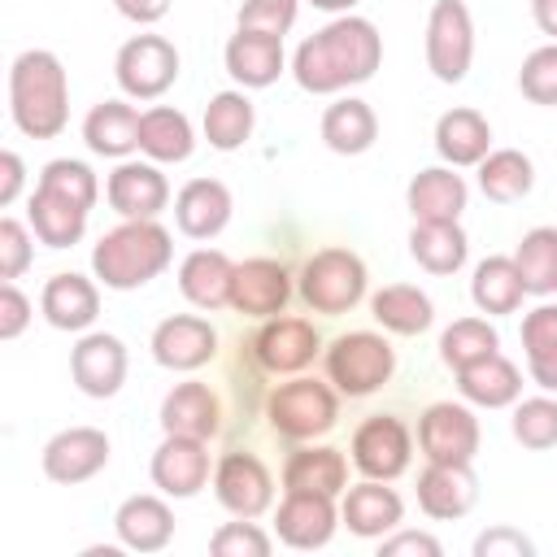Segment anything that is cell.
Wrapping results in <instances>:
<instances>
[{
  "instance_id": "obj_1",
  "label": "cell",
  "mask_w": 557,
  "mask_h": 557,
  "mask_svg": "<svg viewBox=\"0 0 557 557\" xmlns=\"http://www.w3.org/2000/svg\"><path fill=\"white\" fill-rule=\"evenodd\" d=\"M379 61H383V39H379L374 22L344 13L296 48L292 74L305 91L331 96L352 83H366L379 70Z\"/></svg>"
},
{
  "instance_id": "obj_2",
  "label": "cell",
  "mask_w": 557,
  "mask_h": 557,
  "mask_svg": "<svg viewBox=\"0 0 557 557\" xmlns=\"http://www.w3.org/2000/svg\"><path fill=\"white\" fill-rule=\"evenodd\" d=\"M9 109L22 135L52 139L70 117V83L65 65L48 48H26L9 70Z\"/></svg>"
},
{
  "instance_id": "obj_3",
  "label": "cell",
  "mask_w": 557,
  "mask_h": 557,
  "mask_svg": "<svg viewBox=\"0 0 557 557\" xmlns=\"http://www.w3.org/2000/svg\"><path fill=\"white\" fill-rule=\"evenodd\" d=\"M170 257H174V244L157 218H126L122 226L100 235V244L91 248V270L104 287L131 292L152 283L170 265Z\"/></svg>"
},
{
  "instance_id": "obj_4",
  "label": "cell",
  "mask_w": 557,
  "mask_h": 557,
  "mask_svg": "<svg viewBox=\"0 0 557 557\" xmlns=\"http://www.w3.org/2000/svg\"><path fill=\"white\" fill-rule=\"evenodd\" d=\"M396 370V352L374 331H348L326 348V379L344 396H370L379 392Z\"/></svg>"
},
{
  "instance_id": "obj_5",
  "label": "cell",
  "mask_w": 557,
  "mask_h": 557,
  "mask_svg": "<svg viewBox=\"0 0 557 557\" xmlns=\"http://www.w3.org/2000/svg\"><path fill=\"white\" fill-rule=\"evenodd\" d=\"M265 413H270V426L287 440H318L335 426L339 418V396L326 383L318 379H292V383H278L265 400Z\"/></svg>"
},
{
  "instance_id": "obj_6",
  "label": "cell",
  "mask_w": 557,
  "mask_h": 557,
  "mask_svg": "<svg viewBox=\"0 0 557 557\" xmlns=\"http://www.w3.org/2000/svg\"><path fill=\"white\" fill-rule=\"evenodd\" d=\"M300 296L313 313H348L366 296V265L352 248H322L300 270Z\"/></svg>"
},
{
  "instance_id": "obj_7",
  "label": "cell",
  "mask_w": 557,
  "mask_h": 557,
  "mask_svg": "<svg viewBox=\"0 0 557 557\" xmlns=\"http://www.w3.org/2000/svg\"><path fill=\"white\" fill-rule=\"evenodd\" d=\"M474 61V22L461 0H435L426 17V70L440 83H461Z\"/></svg>"
},
{
  "instance_id": "obj_8",
  "label": "cell",
  "mask_w": 557,
  "mask_h": 557,
  "mask_svg": "<svg viewBox=\"0 0 557 557\" xmlns=\"http://www.w3.org/2000/svg\"><path fill=\"white\" fill-rule=\"evenodd\" d=\"M117 87L135 100H157L174 78H178V48L161 35H135L117 48L113 61Z\"/></svg>"
},
{
  "instance_id": "obj_9",
  "label": "cell",
  "mask_w": 557,
  "mask_h": 557,
  "mask_svg": "<svg viewBox=\"0 0 557 557\" xmlns=\"http://www.w3.org/2000/svg\"><path fill=\"white\" fill-rule=\"evenodd\" d=\"M409 457H413V440H409V426L392 413H374L366 418L357 431H352V466L366 474V479H383L392 483L396 474L409 470Z\"/></svg>"
},
{
  "instance_id": "obj_10",
  "label": "cell",
  "mask_w": 557,
  "mask_h": 557,
  "mask_svg": "<svg viewBox=\"0 0 557 557\" xmlns=\"http://www.w3.org/2000/svg\"><path fill=\"white\" fill-rule=\"evenodd\" d=\"M213 492L226 513L235 518H261L274 500V479L257 453H226L213 466Z\"/></svg>"
},
{
  "instance_id": "obj_11",
  "label": "cell",
  "mask_w": 557,
  "mask_h": 557,
  "mask_svg": "<svg viewBox=\"0 0 557 557\" xmlns=\"http://www.w3.org/2000/svg\"><path fill=\"white\" fill-rule=\"evenodd\" d=\"M418 448H422L426 461H474L479 418L466 405L440 400L418 418Z\"/></svg>"
},
{
  "instance_id": "obj_12",
  "label": "cell",
  "mask_w": 557,
  "mask_h": 557,
  "mask_svg": "<svg viewBox=\"0 0 557 557\" xmlns=\"http://www.w3.org/2000/svg\"><path fill=\"white\" fill-rule=\"evenodd\" d=\"M104 466H109V435L96 426H70L44 444V474L52 483H65V487L87 483Z\"/></svg>"
},
{
  "instance_id": "obj_13",
  "label": "cell",
  "mask_w": 557,
  "mask_h": 557,
  "mask_svg": "<svg viewBox=\"0 0 557 557\" xmlns=\"http://www.w3.org/2000/svg\"><path fill=\"white\" fill-rule=\"evenodd\" d=\"M287 296H292V278L270 257L239 261L231 274V309L244 318H278Z\"/></svg>"
},
{
  "instance_id": "obj_14",
  "label": "cell",
  "mask_w": 557,
  "mask_h": 557,
  "mask_svg": "<svg viewBox=\"0 0 557 557\" xmlns=\"http://www.w3.org/2000/svg\"><path fill=\"white\" fill-rule=\"evenodd\" d=\"M70 374H74V387L83 396H96V400L113 396L122 387V379H126V348H122V339L109 335V331L83 335L74 344V352H70Z\"/></svg>"
},
{
  "instance_id": "obj_15",
  "label": "cell",
  "mask_w": 557,
  "mask_h": 557,
  "mask_svg": "<svg viewBox=\"0 0 557 557\" xmlns=\"http://www.w3.org/2000/svg\"><path fill=\"white\" fill-rule=\"evenodd\" d=\"M218 352V331L196 313H174L152 331V357L165 370H200Z\"/></svg>"
},
{
  "instance_id": "obj_16",
  "label": "cell",
  "mask_w": 557,
  "mask_h": 557,
  "mask_svg": "<svg viewBox=\"0 0 557 557\" xmlns=\"http://www.w3.org/2000/svg\"><path fill=\"white\" fill-rule=\"evenodd\" d=\"M474 496L479 479L470 461H426V470L418 474V505L426 518H461L474 509Z\"/></svg>"
},
{
  "instance_id": "obj_17",
  "label": "cell",
  "mask_w": 557,
  "mask_h": 557,
  "mask_svg": "<svg viewBox=\"0 0 557 557\" xmlns=\"http://www.w3.org/2000/svg\"><path fill=\"white\" fill-rule=\"evenodd\" d=\"M335 496L322 492H287L274 513V531L287 548H322L335 535Z\"/></svg>"
},
{
  "instance_id": "obj_18",
  "label": "cell",
  "mask_w": 557,
  "mask_h": 557,
  "mask_svg": "<svg viewBox=\"0 0 557 557\" xmlns=\"http://www.w3.org/2000/svg\"><path fill=\"white\" fill-rule=\"evenodd\" d=\"M152 483L165 496H196L209 483V440L165 435L152 453Z\"/></svg>"
},
{
  "instance_id": "obj_19",
  "label": "cell",
  "mask_w": 557,
  "mask_h": 557,
  "mask_svg": "<svg viewBox=\"0 0 557 557\" xmlns=\"http://www.w3.org/2000/svg\"><path fill=\"white\" fill-rule=\"evenodd\" d=\"M104 196L109 205L122 213V218H157L165 205H170V183L157 165L148 161H122L109 183H104Z\"/></svg>"
},
{
  "instance_id": "obj_20",
  "label": "cell",
  "mask_w": 557,
  "mask_h": 557,
  "mask_svg": "<svg viewBox=\"0 0 557 557\" xmlns=\"http://www.w3.org/2000/svg\"><path fill=\"white\" fill-rule=\"evenodd\" d=\"M339 518H344V527H348L352 535H361V540H383L387 531L400 527L405 505H400V496H396L383 479H366V483H357V487L344 492Z\"/></svg>"
},
{
  "instance_id": "obj_21",
  "label": "cell",
  "mask_w": 557,
  "mask_h": 557,
  "mask_svg": "<svg viewBox=\"0 0 557 557\" xmlns=\"http://www.w3.org/2000/svg\"><path fill=\"white\" fill-rule=\"evenodd\" d=\"M318 357V331L305 318H270L257 331V361L270 374H296Z\"/></svg>"
},
{
  "instance_id": "obj_22",
  "label": "cell",
  "mask_w": 557,
  "mask_h": 557,
  "mask_svg": "<svg viewBox=\"0 0 557 557\" xmlns=\"http://www.w3.org/2000/svg\"><path fill=\"white\" fill-rule=\"evenodd\" d=\"M161 426L165 435H191V440H213L222 426V405L209 392V383H174L170 396L161 400Z\"/></svg>"
},
{
  "instance_id": "obj_23",
  "label": "cell",
  "mask_w": 557,
  "mask_h": 557,
  "mask_svg": "<svg viewBox=\"0 0 557 557\" xmlns=\"http://www.w3.org/2000/svg\"><path fill=\"white\" fill-rule=\"evenodd\" d=\"M231 209H235L231 205V191L218 178H191L174 196V222L191 239H213L231 222Z\"/></svg>"
},
{
  "instance_id": "obj_24",
  "label": "cell",
  "mask_w": 557,
  "mask_h": 557,
  "mask_svg": "<svg viewBox=\"0 0 557 557\" xmlns=\"http://www.w3.org/2000/svg\"><path fill=\"white\" fill-rule=\"evenodd\" d=\"M405 205H409L413 222H457L466 209V178L444 165L418 170L405 187Z\"/></svg>"
},
{
  "instance_id": "obj_25",
  "label": "cell",
  "mask_w": 557,
  "mask_h": 557,
  "mask_svg": "<svg viewBox=\"0 0 557 557\" xmlns=\"http://www.w3.org/2000/svg\"><path fill=\"white\" fill-rule=\"evenodd\" d=\"M39 309L44 318L57 326V331H87L100 313V292L91 278L83 274H52L44 283V296H39Z\"/></svg>"
},
{
  "instance_id": "obj_26",
  "label": "cell",
  "mask_w": 557,
  "mask_h": 557,
  "mask_svg": "<svg viewBox=\"0 0 557 557\" xmlns=\"http://www.w3.org/2000/svg\"><path fill=\"white\" fill-rule=\"evenodd\" d=\"M117 540L135 553H161L174 535V513L161 496H126L113 513Z\"/></svg>"
},
{
  "instance_id": "obj_27",
  "label": "cell",
  "mask_w": 557,
  "mask_h": 557,
  "mask_svg": "<svg viewBox=\"0 0 557 557\" xmlns=\"http://www.w3.org/2000/svg\"><path fill=\"white\" fill-rule=\"evenodd\" d=\"M226 74L244 87H270L283 74V39L257 35V30H235L226 39Z\"/></svg>"
},
{
  "instance_id": "obj_28",
  "label": "cell",
  "mask_w": 557,
  "mask_h": 557,
  "mask_svg": "<svg viewBox=\"0 0 557 557\" xmlns=\"http://www.w3.org/2000/svg\"><path fill=\"white\" fill-rule=\"evenodd\" d=\"M457 387L470 405H483V409H500V405H513L522 396V374L509 357L500 352H487L470 366L457 370Z\"/></svg>"
},
{
  "instance_id": "obj_29",
  "label": "cell",
  "mask_w": 557,
  "mask_h": 557,
  "mask_svg": "<svg viewBox=\"0 0 557 557\" xmlns=\"http://www.w3.org/2000/svg\"><path fill=\"white\" fill-rule=\"evenodd\" d=\"M231 274L235 261L218 248H196L183 265H178V292L196 305V309H222L231 305Z\"/></svg>"
},
{
  "instance_id": "obj_30",
  "label": "cell",
  "mask_w": 557,
  "mask_h": 557,
  "mask_svg": "<svg viewBox=\"0 0 557 557\" xmlns=\"http://www.w3.org/2000/svg\"><path fill=\"white\" fill-rule=\"evenodd\" d=\"M435 152L448 165H479L492 152V126L479 109H448L435 122Z\"/></svg>"
},
{
  "instance_id": "obj_31",
  "label": "cell",
  "mask_w": 557,
  "mask_h": 557,
  "mask_svg": "<svg viewBox=\"0 0 557 557\" xmlns=\"http://www.w3.org/2000/svg\"><path fill=\"white\" fill-rule=\"evenodd\" d=\"M374 139H379V117H374V109L366 100L344 96V100L326 104V113H322V144L331 152L357 157V152L374 148Z\"/></svg>"
},
{
  "instance_id": "obj_32",
  "label": "cell",
  "mask_w": 557,
  "mask_h": 557,
  "mask_svg": "<svg viewBox=\"0 0 557 557\" xmlns=\"http://www.w3.org/2000/svg\"><path fill=\"white\" fill-rule=\"evenodd\" d=\"M348 483V461L339 448L313 444V448H296L283 466V487L287 492H322V496H339Z\"/></svg>"
},
{
  "instance_id": "obj_33",
  "label": "cell",
  "mask_w": 557,
  "mask_h": 557,
  "mask_svg": "<svg viewBox=\"0 0 557 557\" xmlns=\"http://www.w3.org/2000/svg\"><path fill=\"white\" fill-rule=\"evenodd\" d=\"M83 139L100 157H126V152H135L139 148V113H135V104H126V100H100L87 113V122H83Z\"/></svg>"
},
{
  "instance_id": "obj_34",
  "label": "cell",
  "mask_w": 557,
  "mask_h": 557,
  "mask_svg": "<svg viewBox=\"0 0 557 557\" xmlns=\"http://www.w3.org/2000/svg\"><path fill=\"white\" fill-rule=\"evenodd\" d=\"M409 252L426 274H457L466 265V231L457 222H413Z\"/></svg>"
},
{
  "instance_id": "obj_35",
  "label": "cell",
  "mask_w": 557,
  "mask_h": 557,
  "mask_svg": "<svg viewBox=\"0 0 557 557\" xmlns=\"http://www.w3.org/2000/svg\"><path fill=\"white\" fill-rule=\"evenodd\" d=\"M370 313H374V322H379L383 331H392V335H422V331L435 322L431 296L418 292L413 283H392V287L374 292Z\"/></svg>"
},
{
  "instance_id": "obj_36",
  "label": "cell",
  "mask_w": 557,
  "mask_h": 557,
  "mask_svg": "<svg viewBox=\"0 0 557 557\" xmlns=\"http://www.w3.org/2000/svg\"><path fill=\"white\" fill-rule=\"evenodd\" d=\"M30 226L39 235V244L70 248L87 231V209L65 200V196H57V191H48V187H35V196H30Z\"/></svg>"
},
{
  "instance_id": "obj_37",
  "label": "cell",
  "mask_w": 557,
  "mask_h": 557,
  "mask_svg": "<svg viewBox=\"0 0 557 557\" xmlns=\"http://www.w3.org/2000/svg\"><path fill=\"white\" fill-rule=\"evenodd\" d=\"M191 148H196V135L178 109L157 104L139 113V152H148L152 161H187Z\"/></svg>"
},
{
  "instance_id": "obj_38",
  "label": "cell",
  "mask_w": 557,
  "mask_h": 557,
  "mask_svg": "<svg viewBox=\"0 0 557 557\" xmlns=\"http://www.w3.org/2000/svg\"><path fill=\"white\" fill-rule=\"evenodd\" d=\"M531 183H535V165H531V157L518 152V148H496V152H487V157L479 161V187H483V196L496 200V205L522 200V196L531 191Z\"/></svg>"
},
{
  "instance_id": "obj_39",
  "label": "cell",
  "mask_w": 557,
  "mask_h": 557,
  "mask_svg": "<svg viewBox=\"0 0 557 557\" xmlns=\"http://www.w3.org/2000/svg\"><path fill=\"white\" fill-rule=\"evenodd\" d=\"M470 296L483 313H513L527 296L513 257H483L474 265V278H470Z\"/></svg>"
},
{
  "instance_id": "obj_40",
  "label": "cell",
  "mask_w": 557,
  "mask_h": 557,
  "mask_svg": "<svg viewBox=\"0 0 557 557\" xmlns=\"http://www.w3.org/2000/svg\"><path fill=\"white\" fill-rule=\"evenodd\" d=\"M513 265L522 274L527 296H553L557 292V226H535L522 235Z\"/></svg>"
},
{
  "instance_id": "obj_41",
  "label": "cell",
  "mask_w": 557,
  "mask_h": 557,
  "mask_svg": "<svg viewBox=\"0 0 557 557\" xmlns=\"http://www.w3.org/2000/svg\"><path fill=\"white\" fill-rule=\"evenodd\" d=\"M252 100L244 91H218L209 104H205V139L218 148V152H231L239 148L248 135H252Z\"/></svg>"
},
{
  "instance_id": "obj_42",
  "label": "cell",
  "mask_w": 557,
  "mask_h": 557,
  "mask_svg": "<svg viewBox=\"0 0 557 557\" xmlns=\"http://www.w3.org/2000/svg\"><path fill=\"white\" fill-rule=\"evenodd\" d=\"M487 352H500V335H496V326L487 318H457L440 335V357L453 370H461V366H470V361H479Z\"/></svg>"
},
{
  "instance_id": "obj_43",
  "label": "cell",
  "mask_w": 557,
  "mask_h": 557,
  "mask_svg": "<svg viewBox=\"0 0 557 557\" xmlns=\"http://www.w3.org/2000/svg\"><path fill=\"white\" fill-rule=\"evenodd\" d=\"M513 440L522 448H553L557 444V400L553 396H531L513 409Z\"/></svg>"
},
{
  "instance_id": "obj_44",
  "label": "cell",
  "mask_w": 557,
  "mask_h": 557,
  "mask_svg": "<svg viewBox=\"0 0 557 557\" xmlns=\"http://www.w3.org/2000/svg\"><path fill=\"white\" fill-rule=\"evenodd\" d=\"M39 187H48V191H57V196H65V200H74V205H83V209H91L96 196H100L96 174H91L83 161H70V157L48 161L44 174H39Z\"/></svg>"
},
{
  "instance_id": "obj_45",
  "label": "cell",
  "mask_w": 557,
  "mask_h": 557,
  "mask_svg": "<svg viewBox=\"0 0 557 557\" xmlns=\"http://www.w3.org/2000/svg\"><path fill=\"white\" fill-rule=\"evenodd\" d=\"M518 87L531 104H557V44H544L522 61Z\"/></svg>"
},
{
  "instance_id": "obj_46",
  "label": "cell",
  "mask_w": 557,
  "mask_h": 557,
  "mask_svg": "<svg viewBox=\"0 0 557 557\" xmlns=\"http://www.w3.org/2000/svg\"><path fill=\"white\" fill-rule=\"evenodd\" d=\"M209 553L213 557H265L270 553V535L252 522V518H239V522H222L209 540Z\"/></svg>"
},
{
  "instance_id": "obj_47",
  "label": "cell",
  "mask_w": 557,
  "mask_h": 557,
  "mask_svg": "<svg viewBox=\"0 0 557 557\" xmlns=\"http://www.w3.org/2000/svg\"><path fill=\"white\" fill-rule=\"evenodd\" d=\"M292 26H296V0H244L239 4V30L283 39Z\"/></svg>"
},
{
  "instance_id": "obj_48",
  "label": "cell",
  "mask_w": 557,
  "mask_h": 557,
  "mask_svg": "<svg viewBox=\"0 0 557 557\" xmlns=\"http://www.w3.org/2000/svg\"><path fill=\"white\" fill-rule=\"evenodd\" d=\"M30 265V235L17 218H0V278L13 283Z\"/></svg>"
},
{
  "instance_id": "obj_49",
  "label": "cell",
  "mask_w": 557,
  "mask_h": 557,
  "mask_svg": "<svg viewBox=\"0 0 557 557\" xmlns=\"http://www.w3.org/2000/svg\"><path fill=\"white\" fill-rule=\"evenodd\" d=\"M535 544L513 527H492L474 540V557H531Z\"/></svg>"
},
{
  "instance_id": "obj_50",
  "label": "cell",
  "mask_w": 557,
  "mask_h": 557,
  "mask_svg": "<svg viewBox=\"0 0 557 557\" xmlns=\"http://www.w3.org/2000/svg\"><path fill=\"white\" fill-rule=\"evenodd\" d=\"M30 322V300L17 292V283L0 287V339H17Z\"/></svg>"
},
{
  "instance_id": "obj_51",
  "label": "cell",
  "mask_w": 557,
  "mask_h": 557,
  "mask_svg": "<svg viewBox=\"0 0 557 557\" xmlns=\"http://www.w3.org/2000/svg\"><path fill=\"white\" fill-rule=\"evenodd\" d=\"M379 553L383 557H440V540L426 535V531H396V535H383L379 540Z\"/></svg>"
},
{
  "instance_id": "obj_52",
  "label": "cell",
  "mask_w": 557,
  "mask_h": 557,
  "mask_svg": "<svg viewBox=\"0 0 557 557\" xmlns=\"http://www.w3.org/2000/svg\"><path fill=\"white\" fill-rule=\"evenodd\" d=\"M548 344H557V305H540L522 318V348L535 352Z\"/></svg>"
},
{
  "instance_id": "obj_53",
  "label": "cell",
  "mask_w": 557,
  "mask_h": 557,
  "mask_svg": "<svg viewBox=\"0 0 557 557\" xmlns=\"http://www.w3.org/2000/svg\"><path fill=\"white\" fill-rule=\"evenodd\" d=\"M527 370H531V379H535L544 392H557V344L527 352Z\"/></svg>"
},
{
  "instance_id": "obj_54",
  "label": "cell",
  "mask_w": 557,
  "mask_h": 557,
  "mask_svg": "<svg viewBox=\"0 0 557 557\" xmlns=\"http://www.w3.org/2000/svg\"><path fill=\"white\" fill-rule=\"evenodd\" d=\"M113 4H117L122 17H131L139 26H152V22H161L170 13V0H113Z\"/></svg>"
},
{
  "instance_id": "obj_55",
  "label": "cell",
  "mask_w": 557,
  "mask_h": 557,
  "mask_svg": "<svg viewBox=\"0 0 557 557\" xmlns=\"http://www.w3.org/2000/svg\"><path fill=\"white\" fill-rule=\"evenodd\" d=\"M17 191H22V157L0 152V205H13Z\"/></svg>"
},
{
  "instance_id": "obj_56",
  "label": "cell",
  "mask_w": 557,
  "mask_h": 557,
  "mask_svg": "<svg viewBox=\"0 0 557 557\" xmlns=\"http://www.w3.org/2000/svg\"><path fill=\"white\" fill-rule=\"evenodd\" d=\"M531 13H535V26L557 44V0H531Z\"/></svg>"
},
{
  "instance_id": "obj_57",
  "label": "cell",
  "mask_w": 557,
  "mask_h": 557,
  "mask_svg": "<svg viewBox=\"0 0 557 557\" xmlns=\"http://www.w3.org/2000/svg\"><path fill=\"white\" fill-rule=\"evenodd\" d=\"M313 9H326V13H348L357 0H309Z\"/></svg>"
}]
</instances>
